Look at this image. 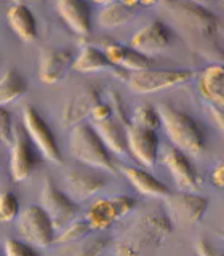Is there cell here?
Here are the masks:
<instances>
[{
  "instance_id": "obj_1",
  "label": "cell",
  "mask_w": 224,
  "mask_h": 256,
  "mask_svg": "<svg viewBox=\"0 0 224 256\" xmlns=\"http://www.w3.org/2000/svg\"><path fill=\"white\" fill-rule=\"evenodd\" d=\"M173 232V222L162 212L140 216L116 242V256H152Z\"/></svg>"
},
{
  "instance_id": "obj_2",
  "label": "cell",
  "mask_w": 224,
  "mask_h": 256,
  "mask_svg": "<svg viewBox=\"0 0 224 256\" xmlns=\"http://www.w3.org/2000/svg\"><path fill=\"white\" fill-rule=\"evenodd\" d=\"M160 8L168 14L181 34L188 40H194V45L214 38L218 32V18L216 14L198 2H188V0H168L160 4Z\"/></svg>"
},
{
  "instance_id": "obj_3",
  "label": "cell",
  "mask_w": 224,
  "mask_h": 256,
  "mask_svg": "<svg viewBox=\"0 0 224 256\" xmlns=\"http://www.w3.org/2000/svg\"><path fill=\"white\" fill-rule=\"evenodd\" d=\"M157 112L160 125L164 126L168 138L172 140L176 149L186 156H200L205 149V134L200 125L190 116L170 104H158Z\"/></svg>"
},
{
  "instance_id": "obj_4",
  "label": "cell",
  "mask_w": 224,
  "mask_h": 256,
  "mask_svg": "<svg viewBox=\"0 0 224 256\" xmlns=\"http://www.w3.org/2000/svg\"><path fill=\"white\" fill-rule=\"evenodd\" d=\"M69 149L72 157L77 158L78 162L102 172H116L114 157L104 146V142L101 141L100 134L94 132L92 124L82 122L72 128Z\"/></svg>"
},
{
  "instance_id": "obj_5",
  "label": "cell",
  "mask_w": 224,
  "mask_h": 256,
  "mask_svg": "<svg viewBox=\"0 0 224 256\" xmlns=\"http://www.w3.org/2000/svg\"><path fill=\"white\" fill-rule=\"evenodd\" d=\"M22 128L28 133L32 144L42 152L45 158L53 164L62 162V154L60 144L54 138V133L44 120V117L40 116V112L30 104H26L22 108Z\"/></svg>"
},
{
  "instance_id": "obj_6",
  "label": "cell",
  "mask_w": 224,
  "mask_h": 256,
  "mask_svg": "<svg viewBox=\"0 0 224 256\" xmlns=\"http://www.w3.org/2000/svg\"><path fill=\"white\" fill-rule=\"evenodd\" d=\"M192 76H194L192 70H164L150 68L128 76L126 85L134 93L149 94L186 84L192 78Z\"/></svg>"
},
{
  "instance_id": "obj_7",
  "label": "cell",
  "mask_w": 224,
  "mask_h": 256,
  "mask_svg": "<svg viewBox=\"0 0 224 256\" xmlns=\"http://www.w3.org/2000/svg\"><path fill=\"white\" fill-rule=\"evenodd\" d=\"M18 232L26 244L45 248L54 242V226L50 216L38 205L28 206L18 216Z\"/></svg>"
},
{
  "instance_id": "obj_8",
  "label": "cell",
  "mask_w": 224,
  "mask_h": 256,
  "mask_svg": "<svg viewBox=\"0 0 224 256\" xmlns=\"http://www.w3.org/2000/svg\"><path fill=\"white\" fill-rule=\"evenodd\" d=\"M136 206V200L128 196H114L96 200L88 208L85 221L93 230H106L116 221L122 220Z\"/></svg>"
},
{
  "instance_id": "obj_9",
  "label": "cell",
  "mask_w": 224,
  "mask_h": 256,
  "mask_svg": "<svg viewBox=\"0 0 224 256\" xmlns=\"http://www.w3.org/2000/svg\"><path fill=\"white\" fill-rule=\"evenodd\" d=\"M40 165V158L36 152V146L29 140L22 126H14L13 142L10 152V174L16 182L29 180V176Z\"/></svg>"
},
{
  "instance_id": "obj_10",
  "label": "cell",
  "mask_w": 224,
  "mask_h": 256,
  "mask_svg": "<svg viewBox=\"0 0 224 256\" xmlns=\"http://www.w3.org/2000/svg\"><path fill=\"white\" fill-rule=\"evenodd\" d=\"M40 202H42L40 206H42L45 213L50 216V220H52L56 230L66 228L69 222L74 221V218L77 216V212H78L74 200L56 188L50 178H46L44 182Z\"/></svg>"
},
{
  "instance_id": "obj_11",
  "label": "cell",
  "mask_w": 224,
  "mask_h": 256,
  "mask_svg": "<svg viewBox=\"0 0 224 256\" xmlns=\"http://www.w3.org/2000/svg\"><path fill=\"white\" fill-rule=\"evenodd\" d=\"M165 206L172 218L181 224H196L205 216L208 200L194 192H170L165 197Z\"/></svg>"
},
{
  "instance_id": "obj_12",
  "label": "cell",
  "mask_w": 224,
  "mask_h": 256,
  "mask_svg": "<svg viewBox=\"0 0 224 256\" xmlns=\"http://www.w3.org/2000/svg\"><path fill=\"white\" fill-rule=\"evenodd\" d=\"M173 42L170 28L162 21H152L140 29L130 40V48L150 58L152 54L164 52Z\"/></svg>"
},
{
  "instance_id": "obj_13",
  "label": "cell",
  "mask_w": 224,
  "mask_h": 256,
  "mask_svg": "<svg viewBox=\"0 0 224 256\" xmlns=\"http://www.w3.org/2000/svg\"><path fill=\"white\" fill-rule=\"evenodd\" d=\"M162 162L170 170L173 180L178 184L180 189L192 192L202 186V176L197 172L194 164L190 162V158L180 149L176 148L165 149Z\"/></svg>"
},
{
  "instance_id": "obj_14",
  "label": "cell",
  "mask_w": 224,
  "mask_h": 256,
  "mask_svg": "<svg viewBox=\"0 0 224 256\" xmlns=\"http://www.w3.org/2000/svg\"><path fill=\"white\" fill-rule=\"evenodd\" d=\"M101 102V88L96 85H90L82 88L66 102L62 109V124L66 126H72L85 122L86 117H90L93 108Z\"/></svg>"
},
{
  "instance_id": "obj_15",
  "label": "cell",
  "mask_w": 224,
  "mask_h": 256,
  "mask_svg": "<svg viewBox=\"0 0 224 256\" xmlns=\"http://www.w3.org/2000/svg\"><path fill=\"white\" fill-rule=\"evenodd\" d=\"M126 132V144L128 150L140 164L150 166L156 164L157 152H158V136L157 132L141 128L136 125H128Z\"/></svg>"
},
{
  "instance_id": "obj_16",
  "label": "cell",
  "mask_w": 224,
  "mask_h": 256,
  "mask_svg": "<svg viewBox=\"0 0 224 256\" xmlns=\"http://www.w3.org/2000/svg\"><path fill=\"white\" fill-rule=\"evenodd\" d=\"M74 62V54L69 50H61V48H50L44 50L38 60V78L44 84L53 85L66 76L69 68Z\"/></svg>"
},
{
  "instance_id": "obj_17",
  "label": "cell",
  "mask_w": 224,
  "mask_h": 256,
  "mask_svg": "<svg viewBox=\"0 0 224 256\" xmlns=\"http://www.w3.org/2000/svg\"><path fill=\"white\" fill-rule=\"evenodd\" d=\"M56 10L64 22L78 36H88L92 32L90 5L84 0H60Z\"/></svg>"
},
{
  "instance_id": "obj_18",
  "label": "cell",
  "mask_w": 224,
  "mask_h": 256,
  "mask_svg": "<svg viewBox=\"0 0 224 256\" xmlns=\"http://www.w3.org/2000/svg\"><path fill=\"white\" fill-rule=\"evenodd\" d=\"M198 90L202 98L210 102V106L224 109V66L212 64L198 78Z\"/></svg>"
},
{
  "instance_id": "obj_19",
  "label": "cell",
  "mask_w": 224,
  "mask_h": 256,
  "mask_svg": "<svg viewBox=\"0 0 224 256\" xmlns=\"http://www.w3.org/2000/svg\"><path fill=\"white\" fill-rule=\"evenodd\" d=\"M6 21L12 30L22 42H34L37 38V21L30 8L21 2H14L6 10Z\"/></svg>"
},
{
  "instance_id": "obj_20",
  "label": "cell",
  "mask_w": 224,
  "mask_h": 256,
  "mask_svg": "<svg viewBox=\"0 0 224 256\" xmlns=\"http://www.w3.org/2000/svg\"><path fill=\"white\" fill-rule=\"evenodd\" d=\"M68 190L77 200H86L106 186V180L96 172L72 170L66 174Z\"/></svg>"
},
{
  "instance_id": "obj_21",
  "label": "cell",
  "mask_w": 224,
  "mask_h": 256,
  "mask_svg": "<svg viewBox=\"0 0 224 256\" xmlns=\"http://www.w3.org/2000/svg\"><path fill=\"white\" fill-rule=\"evenodd\" d=\"M104 54L108 60L120 69H126L132 72H140L152 68V61L148 56H144L133 48L120 45V44H109L104 48Z\"/></svg>"
},
{
  "instance_id": "obj_22",
  "label": "cell",
  "mask_w": 224,
  "mask_h": 256,
  "mask_svg": "<svg viewBox=\"0 0 224 256\" xmlns=\"http://www.w3.org/2000/svg\"><path fill=\"white\" fill-rule=\"evenodd\" d=\"M72 69H76L78 72H98V70H112L118 78H125V70L114 66L108 56L101 52L100 48L85 45L82 48V52L72 62Z\"/></svg>"
},
{
  "instance_id": "obj_23",
  "label": "cell",
  "mask_w": 224,
  "mask_h": 256,
  "mask_svg": "<svg viewBox=\"0 0 224 256\" xmlns=\"http://www.w3.org/2000/svg\"><path fill=\"white\" fill-rule=\"evenodd\" d=\"M144 5L152 4H142V2H108L98 13V22L102 28L112 29L118 28L122 24L132 21L136 16V10Z\"/></svg>"
},
{
  "instance_id": "obj_24",
  "label": "cell",
  "mask_w": 224,
  "mask_h": 256,
  "mask_svg": "<svg viewBox=\"0 0 224 256\" xmlns=\"http://www.w3.org/2000/svg\"><path fill=\"white\" fill-rule=\"evenodd\" d=\"M122 172L126 176V180L133 184V188L142 196L165 198L170 194V189L166 188V184H164L162 181L157 180L156 176H152L148 172L140 170V168L134 166H124Z\"/></svg>"
},
{
  "instance_id": "obj_25",
  "label": "cell",
  "mask_w": 224,
  "mask_h": 256,
  "mask_svg": "<svg viewBox=\"0 0 224 256\" xmlns=\"http://www.w3.org/2000/svg\"><path fill=\"white\" fill-rule=\"evenodd\" d=\"M94 132L100 134L104 146L108 148L110 154L116 156H126L128 144H126V132L122 128V124L118 120L109 118L106 122L92 124Z\"/></svg>"
},
{
  "instance_id": "obj_26",
  "label": "cell",
  "mask_w": 224,
  "mask_h": 256,
  "mask_svg": "<svg viewBox=\"0 0 224 256\" xmlns=\"http://www.w3.org/2000/svg\"><path fill=\"white\" fill-rule=\"evenodd\" d=\"M28 92V82L16 69H6L0 77V106H6Z\"/></svg>"
},
{
  "instance_id": "obj_27",
  "label": "cell",
  "mask_w": 224,
  "mask_h": 256,
  "mask_svg": "<svg viewBox=\"0 0 224 256\" xmlns=\"http://www.w3.org/2000/svg\"><path fill=\"white\" fill-rule=\"evenodd\" d=\"M108 237H84L77 242L62 245L58 256H100L108 248Z\"/></svg>"
},
{
  "instance_id": "obj_28",
  "label": "cell",
  "mask_w": 224,
  "mask_h": 256,
  "mask_svg": "<svg viewBox=\"0 0 224 256\" xmlns=\"http://www.w3.org/2000/svg\"><path fill=\"white\" fill-rule=\"evenodd\" d=\"M132 125L141 126V128H148V130H157L160 126V117L157 108H152L149 104H142V106H138L133 112L132 117Z\"/></svg>"
},
{
  "instance_id": "obj_29",
  "label": "cell",
  "mask_w": 224,
  "mask_h": 256,
  "mask_svg": "<svg viewBox=\"0 0 224 256\" xmlns=\"http://www.w3.org/2000/svg\"><path fill=\"white\" fill-rule=\"evenodd\" d=\"M90 230H92L90 224H88L85 220L84 221H72L68 224L66 228L61 229L60 236L54 237V242L60 244V245L77 242V240H82L84 237H86V234Z\"/></svg>"
},
{
  "instance_id": "obj_30",
  "label": "cell",
  "mask_w": 224,
  "mask_h": 256,
  "mask_svg": "<svg viewBox=\"0 0 224 256\" xmlns=\"http://www.w3.org/2000/svg\"><path fill=\"white\" fill-rule=\"evenodd\" d=\"M20 216V202L10 190L0 192V222H10Z\"/></svg>"
},
{
  "instance_id": "obj_31",
  "label": "cell",
  "mask_w": 224,
  "mask_h": 256,
  "mask_svg": "<svg viewBox=\"0 0 224 256\" xmlns=\"http://www.w3.org/2000/svg\"><path fill=\"white\" fill-rule=\"evenodd\" d=\"M5 256H40L30 244L21 242L16 238H6L5 240Z\"/></svg>"
},
{
  "instance_id": "obj_32",
  "label": "cell",
  "mask_w": 224,
  "mask_h": 256,
  "mask_svg": "<svg viewBox=\"0 0 224 256\" xmlns=\"http://www.w3.org/2000/svg\"><path fill=\"white\" fill-rule=\"evenodd\" d=\"M13 117L5 108L0 106V144L2 146H12L13 142Z\"/></svg>"
},
{
  "instance_id": "obj_33",
  "label": "cell",
  "mask_w": 224,
  "mask_h": 256,
  "mask_svg": "<svg viewBox=\"0 0 224 256\" xmlns=\"http://www.w3.org/2000/svg\"><path fill=\"white\" fill-rule=\"evenodd\" d=\"M112 109L108 102H100L96 104V106L93 108L92 114H90V118H92V124H100V122H106V120L112 118Z\"/></svg>"
},
{
  "instance_id": "obj_34",
  "label": "cell",
  "mask_w": 224,
  "mask_h": 256,
  "mask_svg": "<svg viewBox=\"0 0 224 256\" xmlns=\"http://www.w3.org/2000/svg\"><path fill=\"white\" fill-rule=\"evenodd\" d=\"M196 252L198 256H224L222 252L216 250V248L208 244L205 238H198L196 242Z\"/></svg>"
},
{
  "instance_id": "obj_35",
  "label": "cell",
  "mask_w": 224,
  "mask_h": 256,
  "mask_svg": "<svg viewBox=\"0 0 224 256\" xmlns=\"http://www.w3.org/2000/svg\"><path fill=\"white\" fill-rule=\"evenodd\" d=\"M212 181H213L214 186L224 188V160L221 164L216 165L214 170L212 172Z\"/></svg>"
},
{
  "instance_id": "obj_36",
  "label": "cell",
  "mask_w": 224,
  "mask_h": 256,
  "mask_svg": "<svg viewBox=\"0 0 224 256\" xmlns=\"http://www.w3.org/2000/svg\"><path fill=\"white\" fill-rule=\"evenodd\" d=\"M208 112H210V116L214 120V124L224 132V109L214 108V106H208Z\"/></svg>"
}]
</instances>
